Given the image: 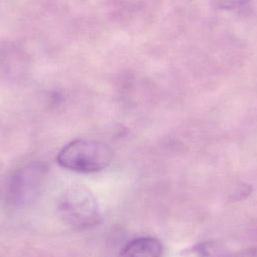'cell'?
I'll return each instance as SVG.
<instances>
[{
    "label": "cell",
    "instance_id": "cell-1",
    "mask_svg": "<svg viewBox=\"0 0 257 257\" xmlns=\"http://www.w3.org/2000/svg\"><path fill=\"white\" fill-rule=\"evenodd\" d=\"M113 159L112 149L105 143L92 140H74L57 155L62 168L79 173H94L105 169Z\"/></svg>",
    "mask_w": 257,
    "mask_h": 257
},
{
    "label": "cell",
    "instance_id": "cell-2",
    "mask_svg": "<svg viewBox=\"0 0 257 257\" xmlns=\"http://www.w3.org/2000/svg\"><path fill=\"white\" fill-rule=\"evenodd\" d=\"M57 211L61 220L75 229H86L100 221L96 199L88 189L80 185H73L61 194Z\"/></svg>",
    "mask_w": 257,
    "mask_h": 257
},
{
    "label": "cell",
    "instance_id": "cell-3",
    "mask_svg": "<svg viewBox=\"0 0 257 257\" xmlns=\"http://www.w3.org/2000/svg\"><path fill=\"white\" fill-rule=\"evenodd\" d=\"M47 173V166L41 162L28 164L11 177L8 187V201L14 206H24L34 201L40 192Z\"/></svg>",
    "mask_w": 257,
    "mask_h": 257
},
{
    "label": "cell",
    "instance_id": "cell-4",
    "mask_svg": "<svg viewBox=\"0 0 257 257\" xmlns=\"http://www.w3.org/2000/svg\"><path fill=\"white\" fill-rule=\"evenodd\" d=\"M163 246L153 237H139L126 243L116 257H161Z\"/></svg>",
    "mask_w": 257,
    "mask_h": 257
},
{
    "label": "cell",
    "instance_id": "cell-5",
    "mask_svg": "<svg viewBox=\"0 0 257 257\" xmlns=\"http://www.w3.org/2000/svg\"><path fill=\"white\" fill-rule=\"evenodd\" d=\"M224 250L216 242H204L190 251V257H223Z\"/></svg>",
    "mask_w": 257,
    "mask_h": 257
},
{
    "label": "cell",
    "instance_id": "cell-6",
    "mask_svg": "<svg viewBox=\"0 0 257 257\" xmlns=\"http://www.w3.org/2000/svg\"><path fill=\"white\" fill-rule=\"evenodd\" d=\"M250 0H213L214 5L223 10H232L244 6Z\"/></svg>",
    "mask_w": 257,
    "mask_h": 257
},
{
    "label": "cell",
    "instance_id": "cell-7",
    "mask_svg": "<svg viewBox=\"0 0 257 257\" xmlns=\"http://www.w3.org/2000/svg\"><path fill=\"white\" fill-rule=\"evenodd\" d=\"M241 257H257V248H252L245 251Z\"/></svg>",
    "mask_w": 257,
    "mask_h": 257
}]
</instances>
